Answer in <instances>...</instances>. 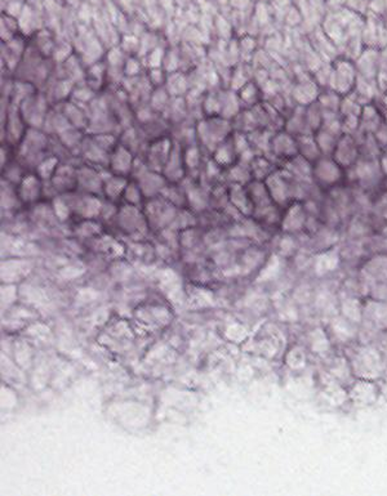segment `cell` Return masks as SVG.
<instances>
[{
    "label": "cell",
    "mask_w": 387,
    "mask_h": 496,
    "mask_svg": "<svg viewBox=\"0 0 387 496\" xmlns=\"http://www.w3.org/2000/svg\"><path fill=\"white\" fill-rule=\"evenodd\" d=\"M381 395H384L387 400V374L381 379Z\"/></svg>",
    "instance_id": "obj_3"
},
{
    "label": "cell",
    "mask_w": 387,
    "mask_h": 496,
    "mask_svg": "<svg viewBox=\"0 0 387 496\" xmlns=\"http://www.w3.org/2000/svg\"><path fill=\"white\" fill-rule=\"evenodd\" d=\"M381 395V385L377 380L355 379L347 389V397L355 406H369L377 402Z\"/></svg>",
    "instance_id": "obj_2"
},
{
    "label": "cell",
    "mask_w": 387,
    "mask_h": 496,
    "mask_svg": "<svg viewBox=\"0 0 387 496\" xmlns=\"http://www.w3.org/2000/svg\"><path fill=\"white\" fill-rule=\"evenodd\" d=\"M353 353H345L354 376L359 379L381 380L386 375V365L381 353L371 345H355Z\"/></svg>",
    "instance_id": "obj_1"
}]
</instances>
